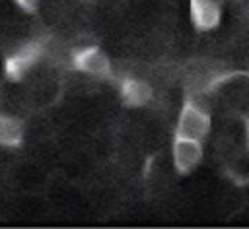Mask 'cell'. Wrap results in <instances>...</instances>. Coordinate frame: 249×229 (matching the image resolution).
<instances>
[{
    "mask_svg": "<svg viewBox=\"0 0 249 229\" xmlns=\"http://www.w3.org/2000/svg\"><path fill=\"white\" fill-rule=\"evenodd\" d=\"M208 132H210V113L200 103L187 97L183 107L179 109V116H177V124H175V136L204 140Z\"/></svg>",
    "mask_w": 249,
    "mask_h": 229,
    "instance_id": "6da1fadb",
    "label": "cell"
},
{
    "mask_svg": "<svg viewBox=\"0 0 249 229\" xmlns=\"http://www.w3.org/2000/svg\"><path fill=\"white\" fill-rule=\"evenodd\" d=\"M72 68H78V70L91 74L99 80H111L113 78V60L95 43H91V45H88L76 52Z\"/></svg>",
    "mask_w": 249,
    "mask_h": 229,
    "instance_id": "7a4b0ae2",
    "label": "cell"
},
{
    "mask_svg": "<svg viewBox=\"0 0 249 229\" xmlns=\"http://www.w3.org/2000/svg\"><path fill=\"white\" fill-rule=\"evenodd\" d=\"M202 159V140L175 136L171 144V161L177 173H191Z\"/></svg>",
    "mask_w": 249,
    "mask_h": 229,
    "instance_id": "3957f363",
    "label": "cell"
},
{
    "mask_svg": "<svg viewBox=\"0 0 249 229\" xmlns=\"http://www.w3.org/2000/svg\"><path fill=\"white\" fill-rule=\"evenodd\" d=\"M189 14L195 29L210 31L220 23V0H189Z\"/></svg>",
    "mask_w": 249,
    "mask_h": 229,
    "instance_id": "277c9868",
    "label": "cell"
},
{
    "mask_svg": "<svg viewBox=\"0 0 249 229\" xmlns=\"http://www.w3.org/2000/svg\"><path fill=\"white\" fill-rule=\"evenodd\" d=\"M25 138V122L19 116L0 111V146L19 147Z\"/></svg>",
    "mask_w": 249,
    "mask_h": 229,
    "instance_id": "5b68a950",
    "label": "cell"
},
{
    "mask_svg": "<svg viewBox=\"0 0 249 229\" xmlns=\"http://www.w3.org/2000/svg\"><path fill=\"white\" fill-rule=\"evenodd\" d=\"M14 4L16 6H19L21 10H25V12H37V8H39V0H14Z\"/></svg>",
    "mask_w": 249,
    "mask_h": 229,
    "instance_id": "8992f818",
    "label": "cell"
},
{
    "mask_svg": "<svg viewBox=\"0 0 249 229\" xmlns=\"http://www.w3.org/2000/svg\"><path fill=\"white\" fill-rule=\"evenodd\" d=\"M247 142H249V120H247Z\"/></svg>",
    "mask_w": 249,
    "mask_h": 229,
    "instance_id": "52a82bcc",
    "label": "cell"
},
{
    "mask_svg": "<svg viewBox=\"0 0 249 229\" xmlns=\"http://www.w3.org/2000/svg\"><path fill=\"white\" fill-rule=\"evenodd\" d=\"M220 2H222V0H220Z\"/></svg>",
    "mask_w": 249,
    "mask_h": 229,
    "instance_id": "ba28073f",
    "label": "cell"
}]
</instances>
